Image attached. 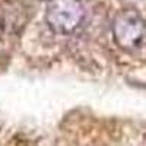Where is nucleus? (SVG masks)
Instances as JSON below:
<instances>
[{
  "label": "nucleus",
  "mask_w": 146,
  "mask_h": 146,
  "mask_svg": "<svg viewBox=\"0 0 146 146\" xmlns=\"http://www.w3.org/2000/svg\"><path fill=\"white\" fill-rule=\"evenodd\" d=\"M86 9L82 0H48L45 6V23L60 35L73 34L85 21Z\"/></svg>",
  "instance_id": "obj_1"
},
{
  "label": "nucleus",
  "mask_w": 146,
  "mask_h": 146,
  "mask_svg": "<svg viewBox=\"0 0 146 146\" xmlns=\"http://www.w3.org/2000/svg\"><path fill=\"white\" fill-rule=\"evenodd\" d=\"M113 38L126 51L139 48L146 36V22L136 9H123L113 19Z\"/></svg>",
  "instance_id": "obj_2"
},
{
  "label": "nucleus",
  "mask_w": 146,
  "mask_h": 146,
  "mask_svg": "<svg viewBox=\"0 0 146 146\" xmlns=\"http://www.w3.org/2000/svg\"><path fill=\"white\" fill-rule=\"evenodd\" d=\"M0 36H2V27H0Z\"/></svg>",
  "instance_id": "obj_3"
}]
</instances>
